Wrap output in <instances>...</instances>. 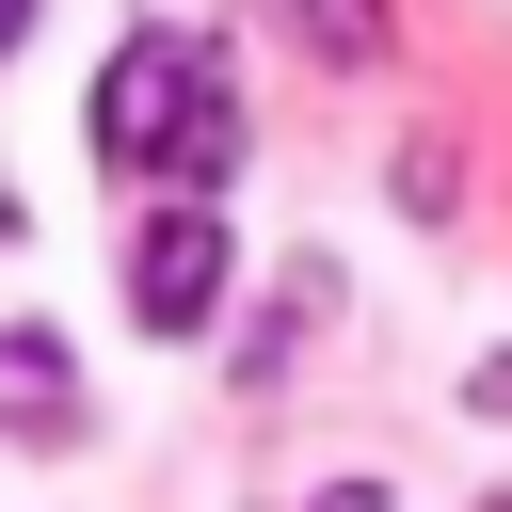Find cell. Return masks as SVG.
Wrapping results in <instances>:
<instances>
[{
  "mask_svg": "<svg viewBox=\"0 0 512 512\" xmlns=\"http://www.w3.org/2000/svg\"><path fill=\"white\" fill-rule=\"evenodd\" d=\"M96 160L112 176H160V192H208L240 160V112H224V64L192 32H128L96 64Z\"/></svg>",
  "mask_w": 512,
  "mask_h": 512,
  "instance_id": "6da1fadb",
  "label": "cell"
},
{
  "mask_svg": "<svg viewBox=\"0 0 512 512\" xmlns=\"http://www.w3.org/2000/svg\"><path fill=\"white\" fill-rule=\"evenodd\" d=\"M224 272H240V256H224V224H208V208L176 192V208H160V224L128 240V320H144V336H192V320L224 304Z\"/></svg>",
  "mask_w": 512,
  "mask_h": 512,
  "instance_id": "7a4b0ae2",
  "label": "cell"
},
{
  "mask_svg": "<svg viewBox=\"0 0 512 512\" xmlns=\"http://www.w3.org/2000/svg\"><path fill=\"white\" fill-rule=\"evenodd\" d=\"M0 368H16V432H48V448H64V432H80V400H64V352H48V336H16Z\"/></svg>",
  "mask_w": 512,
  "mask_h": 512,
  "instance_id": "3957f363",
  "label": "cell"
},
{
  "mask_svg": "<svg viewBox=\"0 0 512 512\" xmlns=\"http://www.w3.org/2000/svg\"><path fill=\"white\" fill-rule=\"evenodd\" d=\"M304 48H320V64H368L384 32H368V0H304Z\"/></svg>",
  "mask_w": 512,
  "mask_h": 512,
  "instance_id": "277c9868",
  "label": "cell"
},
{
  "mask_svg": "<svg viewBox=\"0 0 512 512\" xmlns=\"http://www.w3.org/2000/svg\"><path fill=\"white\" fill-rule=\"evenodd\" d=\"M464 400H480V416H512V352H496V368H480V384H464Z\"/></svg>",
  "mask_w": 512,
  "mask_h": 512,
  "instance_id": "5b68a950",
  "label": "cell"
},
{
  "mask_svg": "<svg viewBox=\"0 0 512 512\" xmlns=\"http://www.w3.org/2000/svg\"><path fill=\"white\" fill-rule=\"evenodd\" d=\"M304 512H384V480H336V496H304Z\"/></svg>",
  "mask_w": 512,
  "mask_h": 512,
  "instance_id": "8992f818",
  "label": "cell"
},
{
  "mask_svg": "<svg viewBox=\"0 0 512 512\" xmlns=\"http://www.w3.org/2000/svg\"><path fill=\"white\" fill-rule=\"evenodd\" d=\"M16 32H32V0H0V48H16Z\"/></svg>",
  "mask_w": 512,
  "mask_h": 512,
  "instance_id": "52a82bcc",
  "label": "cell"
},
{
  "mask_svg": "<svg viewBox=\"0 0 512 512\" xmlns=\"http://www.w3.org/2000/svg\"><path fill=\"white\" fill-rule=\"evenodd\" d=\"M496 512H512V496H496Z\"/></svg>",
  "mask_w": 512,
  "mask_h": 512,
  "instance_id": "ba28073f",
  "label": "cell"
}]
</instances>
